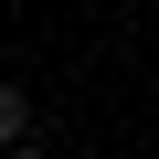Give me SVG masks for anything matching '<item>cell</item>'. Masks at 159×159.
Instances as JSON below:
<instances>
[{"label": "cell", "mask_w": 159, "mask_h": 159, "mask_svg": "<svg viewBox=\"0 0 159 159\" xmlns=\"http://www.w3.org/2000/svg\"><path fill=\"white\" fill-rule=\"evenodd\" d=\"M0 148H32V96L0 85Z\"/></svg>", "instance_id": "obj_1"}, {"label": "cell", "mask_w": 159, "mask_h": 159, "mask_svg": "<svg viewBox=\"0 0 159 159\" xmlns=\"http://www.w3.org/2000/svg\"><path fill=\"white\" fill-rule=\"evenodd\" d=\"M11 159H43V138H32V148H11Z\"/></svg>", "instance_id": "obj_2"}]
</instances>
